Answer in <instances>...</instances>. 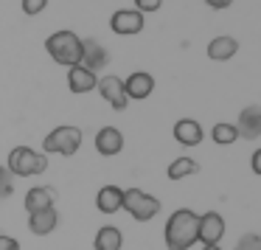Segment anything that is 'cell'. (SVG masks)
<instances>
[{
    "instance_id": "obj_1",
    "label": "cell",
    "mask_w": 261,
    "mask_h": 250,
    "mask_svg": "<svg viewBox=\"0 0 261 250\" xmlns=\"http://www.w3.org/2000/svg\"><path fill=\"white\" fill-rule=\"evenodd\" d=\"M197 225H199V214H194L191 208H177L166 222V247L169 250H188L197 244Z\"/></svg>"
},
{
    "instance_id": "obj_18",
    "label": "cell",
    "mask_w": 261,
    "mask_h": 250,
    "mask_svg": "<svg viewBox=\"0 0 261 250\" xmlns=\"http://www.w3.org/2000/svg\"><path fill=\"white\" fill-rule=\"evenodd\" d=\"M93 247L96 250H121L124 247V233H121L115 225L98 228L96 239H93Z\"/></svg>"
},
{
    "instance_id": "obj_13",
    "label": "cell",
    "mask_w": 261,
    "mask_h": 250,
    "mask_svg": "<svg viewBox=\"0 0 261 250\" xmlns=\"http://www.w3.org/2000/svg\"><path fill=\"white\" fill-rule=\"evenodd\" d=\"M54 203H57V191H54L51 186H34V188H29V191H25V199H23V205H25V211H29V214L48 211V208H54Z\"/></svg>"
},
{
    "instance_id": "obj_20",
    "label": "cell",
    "mask_w": 261,
    "mask_h": 250,
    "mask_svg": "<svg viewBox=\"0 0 261 250\" xmlns=\"http://www.w3.org/2000/svg\"><path fill=\"white\" fill-rule=\"evenodd\" d=\"M197 171H199V163L194 158H177L169 163L166 174H169V180H186V177L197 174Z\"/></svg>"
},
{
    "instance_id": "obj_23",
    "label": "cell",
    "mask_w": 261,
    "mask_h": 250,
    "mask_svg": "<svg viewBox=\"0 0 261 250\" xmlns=\"http://www.w3.org/2000/svg\"><path fill=\"white\" fill-rule=\"evenodd\" d=\"M236 250H261V236L258 233H244L236 242Z\"/></svg>"
},
{
    "instance_id": "obj_26",
    "label": "cell",
    "mask_w": 261,
    "mask_h": 250,
    "mask_svg": "<svg viewBox=\"0 0 261 250\" xmlns=\"http://www.w3.org/2000/svg\"><path fill=\"white\" fill-rule=\"evenodd\" d=\"M0 250H20V242L9 233H0Z\"/></svg>"
},
{
    "instance_id": "obj_10",
    "label": "cell",
    "mask_w": 261,
    "mask_h": 250,
    "mask_svg": "<svg viewBox=\"0 0 261 250\" xmlns=\"http://www.w3.org/2000/svg\"><path fill=\"white\" fill-rule=\"evenodd\" d=\"M233 127H236L239 138H244V141H255V138H261V107L258 104L244 107L242 113H239V121Z\"/></svg>"
},
{
    "instance_id": "obj_14",
    "label": "cell",
    "mask_w": 261,
    "mask_h": 250,
    "mask_svg": "<svg viewBox=\"0 0 261 250\" xmlns=\"http://www.w3.org/2000/svg\"><path fill=\"white\" fill-rule=\"evenodd\" d=\"M202 138H205V132H202V124H199V121L180 118L174 124V141L182 143V146H199Z\"/></svg>"
},
{
    "instance_id": "obj_15",
    "label": "cell",
    "mask_w": 261,
    "mask_h": 250,
    "mask_svg": "<svg viewBox=\"0 0 261 250\" xmlns=\"http://www.w3.org/2000/svg\"><path fill=\"white\" fill-rule=\"evenodd\" d=\"M124 205V188L121 186H101L96 194V208L101 214H118Z\"/></svg>"
},
{
    "instance_id": "obj_29",
    "label": "cell",
    "mask_w": 261,
    "mask_h": 250,
    "mask_svg": "<svg viewBox=\"0 0 261 250\" xmlns=\"http://www.w3.org/2000/svg\"><path fill=\"white\" fill-rule=\"evenodd\" d=\"M202 250H222V247H219V244H205Z\"/></svg>"
},
{
    "instance_id": "obj_19",
    "label": "cell",
    "mask_w": 261,
    "mask_h": 250,
    "mask_svg": "<svg viewBox=\"0 0 261 250\" xmlns=\"http://www.w3.org/2000/svg\"><path fill=\"white\" fill-rule=\"evenodd\" d=\"M236 51H239V42L233 37H214L208 42V57L214 62H225V59L236 57Z\"/></svg>"
},
{
    "instance_id": "obj_4",
    "label": "cell",
    "mask_w": 261,
    "mask_h": 250,
    "mask_svg": "<svg viewBox=\"0 0 261 250\" xmlns=\"http://www.w3.org/2000/svg\"><path fill=\"white\" fill-rule=\"evenodd\" d=\"M79 146H82V130L73 124H62L42 138V155H65V158H73L79 152Z\"/></svg>"
},
{
    "instance_id": "obj_28",
    "label": "cell",
    "mask_w": 261,
    "mask_h": 250,
    "mask_svg": "<svg viewBox=\"0 0 261 250\" xmlns=\"http://www.w3.org/2000/svg\"><path fill=\"white\" fill-rule=\"evenodd\" d=\"M205 3H208L211 9H227L233 3V0H205Z\"/></svg>"
},
{
    "instance_id": "obj_11",
    "label": "cell",
    "mask_w": 261,
    "mask_h": 250,
    "mask_svg": "<svg viewBox=\"0 0 261 250\" xmlns=\"http://www.w3.org/2000/svg\"><path fill=\"white\" fill-rule=\"evenodd\" d=\"M124 149V132L118 127H101L96 132V152L101 158H115Z\"/></svg>"
},
{
    "instance_id": "obj_27",
    "label": "cell",
    "mask_w": 261,
    "mask_h": 250,
    "mask_svg": "<svg viewBox=\"0 0 261 250\" xmlns=\"http://www.w3.org/2000/svg\"><path fill=\"white\" fill-rule=\"evenodd\" d=\"M250 166H253V171L261 177V149H255V152H253V158H250Z\"/></svg>"
},
{
    "instance_id": "obj_22",
    "label": "cell",
    "mask_w": 261,
    "mask_h": 250,
    "mask_svg": "<svg viewBox=\"0 0 261 250\" xmlns=\"http://www.w3.org/2000/svg\"><path fill=\"white\" fill-rule=\"evenodd\" d=\"M14 194V177L6 166L0 163V199H9Z\"/></svg>"
},
{
    "instance_id": "obj_5",
    "label": "cell",
    "mask_w": 261,
    "mask_h": 250,
    "mask_svg": "<svg viewBox=\"0 0 261 250\" xmlns=\"http://www.w3.org/2000/svg\"><path fill=\"white\" fill-rule=\"evenodd\" d=\"M121 211H126L135 222H149L158 216L160 199L146 194L143 188H124V205H121Z\"/></svg>"
},
{
    "instance_id": "obj_25",
    "label": "cell",
    "mask_w": 261,
    "mask_h": 250,
    "mask_svg": "<svg viewBox=\"0 0 261 250\" xmlns=\"http://www.w3.org/2000/svg\"><path fill=\"white\" fill-rule=\"evenodd\" d=\"M163 6V0H135V12L149 14V12H158Z\"/></svg>"
},
{
    "instance_id": "obj_17",
    "label": "cell",
    "mask_w": 261,
    "mask_h": 250,
    "mask_svg": "<svg viewBox=\"0 0 261 250\" xmlns=\"http://www.w3.org/2000/svg\"><path fill=\"white\" fill-rule=\"evenodd\" d=\"M96 82H98L96 73H90V70L82 68V65H73V68H68V87H70V93H76V96L96 90Z\"/></svg>"
},
{
    "instance_id": "obj_16",
    "label": "cell",
    "mask_w": 261,
    "mask_h": 250,
    "mask_svg": "<svg viewBox=\"0 0 261 250\" xmlns=\"http://www.w3.org/2000/svg\"><path fill=\"white\" fill-rule=\"evenodd\" d=\"M59 225V214L57 208H48V211H37V214H29V231L34 236H48L54 233Z\"/></svg>"
},
{
    "instance_id": "obj_2",
    "label": "cell",
    "mask_w": 261,
    "mask_h": 250,
    "mask_svg": "<svg viewBox=\"0 0 261 250\" xmlns=\"http://www.w3.org/2000/svg\"><path fill=\"white\" fill-rule=\"evenodd\" d=\"M45 51L57 65L73 68L82 59V37L73 34V31H54L45 40Z\"/></svg>"
},
{
    "instance_id": "obj_8",
    "label": "cell",
    "mask_w": 261,
    "mask_h": 250,
    "mask_svg": "<svg viewBox=\"0 0 261 250\" xmlns=\"http://www.w3.org/2000/svg\"><path fill=\"white\" fill-rule=\"evenodd\" d=\"M143 14L135 12V9H118V12L110 17V29L121 37H129V34H141L143 31Z\"/></svg>"
},
{
    "instance_id": "obj_7",
    "label": "cell",
    "mask_w": 261,
    "mask_h": 250,
    "mask_svg": "<svg viewBox=\"0 0 261 250\" xmlns=\"http://www.w3.org/2000/svg\"><path fill=\"white\" fill-rule=\"evenodd\" d=\"M96 90L101 93V98L110 104L113 110H126V104H129V98H126V90H124V79H118V76H101V79L96 82Z\"/></svg>"
},
{
    "instance_id": "obj_12",
    "label": "cell",
    "mask_w": 261,
    "mask_h": 250,
    "mask_svg": "<svg viewBox=\"0 0 261 250\" xmlns=\"http://www.w3.org/2000/svg\"><path fill=\"white\" fill-rule=\"evenodd\" d=\"M124 90H126V98H135V102H143V98L152 96L154 90V76L146 73V70H135L132 76L124 79Z\"/></svg>"
},
{
    "instance_id": "obj_6",
    "label": "cell",
    "mask_w": 261,
    "mask_h": 250,
    "mask_svg": "<svg viewBox=\"0 0 261 250\" xmlns=\"http://www.w3.org/2000/svg\"><path fill=\"white\" fill-rule=\"evenodd\" d=\"M222 236H225V216L219 211H205L197 225V242H202V247L205 244H219Z\"/></svg>"
},
{
    "instance_id": "obj_3",
    "label": "cell",
    "mask_w": 261,
    "mask_h": 250,
    "mask_svg": "<svg viewBox=\"0 0 261 250\" xmlns=\"http://www.w3.org/2000/svg\"><path fill=\"white\" fill-rule=\"evenodd\" d=\"M6 169L12 171V177H37L48 169V155L37 152L31 146H14L9 152Z\"/></svg>"
},
{
    "instance_id": "obj_24",
    "label": "cell",
    "mask_w": 261,
    "mask_h": 250,
    "mask_svg": "<svg viewBox=\"0 0 261 250\" xmlns=\"http://www.w3.org/2000/svg\"><path fill=\"white\" fill-rule=\"evenodd\" d=\"M48 0H23V14H29V17H37L40 12H45Z\"/></svg>"
},
{
    "instance_id": "obj_9",
    "label": "cell",
    "mask_w": 261,
    "mask_h": 250,
    "mask_svg": "<svg viewBox=\"0 0 261 250\" xmlns=\"http://www.w3.org/2000/svg\"><path fill=\"white\" fill-rule=\"evenodd\" d=\"M107 62H110V54L101 42L98 40H82V59H79L82 68H87L90 73H98L101 68H107Z\"/></svg>"
},
{
    "instance_id": "obj_21",
    "label": "cell",
    "mask_w": 261,
    "mask_h": 250,
    "mask_svg": "<svg viewBox=\"0 0 261 250\" xmlns=\"http://www.w3.org/2000/svg\"><path fill=\"white\" fill-rule=\"evenodd\" d=\"M211 138H214L219 146H230V143L239 141V132L233 124H225V121H222V124H216L214 130H211Z\"/></svg>"
}]
</instances>
